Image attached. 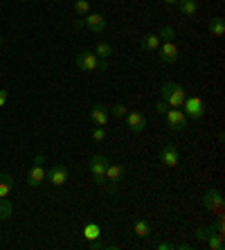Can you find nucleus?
<instances>
[{"mask_svg":"<svg viewBox=\"0 0 225 250\" xmlns=\"http://www.w3.org/2000/svg\"><path fill=\"white\" fill-rule=\"evenodd\" d=\"M108 117H110V111L106 104H95L93 108H90V120H93L95 126H106Z\"/></svg>","mask_w":225,"mask_h":250,"instance_id":"nucleus-10","label":"nucleus"},{"mask_svg":"<svg viewBox=\"0 0 225 250\" xmlns=\"http://www.w3.org/2000/svg\"><path fill=\"white\" fill-rule=\"evenodd\" d=\"M14 216V208H12V201H9V196L0 198V221H9Z\"/></svg>","mask_w":225,"mask_h":250,"instance_id":"nucleus-19","label":"nucleus"},{"mask_svg":"<svg viewBox=\"0 0 225 250\" xmlns=\"http://www.w3.org/2000/svg\"><path fill=\"white\" fill-rule=\"evenodd\" d=\"M104 140H106V128H104V126H95V128H93V142L102 145Z\"/></svg>","mask_w":225,"mask_h":250,"instance_id":"nucleus-27","label":"nucleus"},{"mask_svg":"<svg viewBox=\"0 0 225 250\" xmlns=\"http://www.w3.org/2000/svg\"><path fill=\"white\" fill-rule=\"evenodd\" d=\"M95 54H97V57H102V59H108L110 54H113V47H110L108 43L99 41L97 45H95Z\"/></svg>","mask_w":225,"mask_h":250,"instance_id":"nucleus-23","label":"nucleus"},{"mask_svg":"<svg viewBox=\"0 0 225 250\" xmlns=\"http://www.w3.org/2000/svg\"><path fill=\"white\" fill-rule=\"evenodd\" d=\"M205 239H207V246L212 250H223V246H225L223 244V234L214 232L212 228H209V232H207V237H205Z\"/></svg>","mask_w":225,"mask_h":250,"instance_id":"nucleus-21","label":"nucleus"},{"mask_svg":"<svg viewBox=\"0 0 225 250\" xmlns=\"http://www.w3.org/2000/svg\"><path fill=\"white\" fill-rule=\"evenodd\" d=\"M75 12L79 14V16L90 14V2H88V0H75Z\"/></svg>","mask_w":225,"mask_h":250,"instance_id":"nucleus-25","label":"nucleus"},{"mask_svg":"<svg viewBox=\"0 0 225 250\" xmlns=\"http://www.w3.org/2000/svg\"><path fill=\"white\" fill-rule=\"evenodd\" d=\"M14 189V178L9 174H0V198L9 196Z\"/></svg>","mask_w":225,"mask_h":250,"instance_id":"nucleus-18","label":"nucleus"},{"mask_svg":"<svg viewBox=\"0 0 225 250\" xmlns=\"http://www.w3.org/2000/svg\"><path fill=\"white\" fill-rule=\"evenodd\" d=\"M203 205L205 209H212L216 214H221V209H223V194L219 189H209L205 196H203Z\"/></svg>","mask_w":225,"mask_h":250,"instance_id":"nucleus-6","label":"nucleus"},{"mask_svg":"<svg viewBox=\"0 0 225 250\" xmlns=\"http://www.w3.org/2000/svg\"><path fill=\"white\" fill-rule=\"evenodd\" d=\"M43 163H45V156H36L34 158V165H43Z\"/></svg>","mask_w":225,"mask_h":250,"instance_id":"nucleus-31","label":"nucleus"},{"mask_svg":"<svg viewBox=\"0 0 225 250\" xmlns=\"http://www.w3.org/2000/svg\"><path fill=\"white\" fill-rule=\"evenodd\" d=\"M169 111V106L167 104H164V102H162V99H160V102H158V104H156V113H158V115H164V113H167Z\"/></svg>","mask_w":225,"mask_h":250,"instance_id":"nucleus-28","label":"nucleus"},{"mask_svg":"<svg viewBox=\"0 0 225 250\" xmlns=\"http://www.w3.org/2000/svg\"><path fill=\"white\" fill-rule=\"evenodd\" d=\"M124 165H108L106 167V183H108V192H115V185L122 181V176H124Z\"/></svg>","mask_w":225,"mask_h":250,"instance_id":"nucleus-9","label":"nucleus"},{"mask_svg":"<svg viewBox=\"0 0 225 250\" xmlns=\"http://www.w3.org/2000/svg\"><path fill=\"white\" fill-rule=\"evenodd\" d=\"M126 126L131 133H142L146 128V117L140 111H128L126 113Z\"/></svg>","mask_w":225,"mask_h":250,"instance_id":"nucleus-5","label":"nucleus"},{"mask_svg":"<svg viewBox=\"0 0 225 250\" xmlns=\"http://www.w3.org/2000/svg\"><path fill=\"white\" fill-rule=\"evenodd\" d=\"M108 111H110V115H115V117H120V120H122V117H126L128 108L124 104H115V106H110Z\"/></svg>","mask_w":225,"mask_h":250,"instance_id":"nucleus-26","label":"nucleus"},{"mask_svg":"<svg viewBox=\"0 0 225 250\" xmlns=\"http://www.w3.org/2000/svg\"><path fill=\"white\" fill-rule=\"evenodd\" d=\"M140 47L142 50H146V52H156L158 47H160V39H158V34H144L142 36V41H140Z\"/></svg>","mask_w":225,"mask_h":250,"instance_id":"nucleus-15","label":"nucleus"},{"mask_svg":"<svg viewBox=\"0 0 225 250\" xmlns=\"http://www.w3.org/2000/svg\"><path fill=\"white\" fill-rule=\"evenodd\" d=\"M160 95H162V102L169 106V108H180L183 102H185V88L180 83H164L160 88Z\"/></svg>","mask_w":225,"mask_h":250,"instance_id":"nucleus-1","label":"nucleus"},{"mask_svg":"<svg viewBox=\"0 0 225 250\" xmlns=\"http://www.w3.org/2000/svg\"><path fill=\"white\" fill-rule=\"evenodd\" d=\"M180 108H185V115L191 117V120H201L203 115H205V104H203V99L201 97H185V102H183V106Z\"/></svg>","mask_w":225,"mask_h":250,"instance_id":"nucleus-2","label":"nucleus"},{"mask_svg":"<svg viewBox=\"0 0 225 250\" xmlns=\"http://www.w3.org/2000/svg\"><path fill=\"white\" fill-rule=\"evenodd\" d=\"M133 230H135V234H138L140 239L151 237V226H149V221H144V219H138V221L133 223Z\"/></svg>","mask_w":225,"mask_h":250,"instance_id":"nucleus-20","label":"nucleus"},{"mask_svg":"<svg viewBox=\"0 0 225 250\" xmlns=\"http://www.w3.org/2000/svg\"><path fill=\"white\" fill-rule=\"evenodd\" d=\"M45 178H50V183L57 187L65 185L68 183V169L63 167V165H54V167H50V171H47Z\"/></svg>","mask_w":225,"mask_h":250,"instance_id":"nucleus-11","label":"nucleus"},{"mask_svg":"<svg viewBox=\"0 0 225 250\" xmlns=\"http://www.w3.org/2000/svg\"><path fill=\"white\" fill-rule=\"evenodd\" d=\"M108 158L106 156H93L90 163H88V171L93 176H104L106 174V167H108Z\"/></svg>","mask_w":225,"mask_h":250,"instance_id":"nucleus-14","label":"nucleus"},{"mask_svg":"<svg viewBox=\"0 0 225 250\" xmlns=\"http://www.w3.org/2000/svg\"><path fill=\"white\" fill-rule=\"evenodd\" d=\"M164 117H167V124L171 131H185L187 128V115L180 108H169Z\"/></svg>","mask_w":225,"mask_h":250,"instance_id":"nucleus-3","label":"nucleus"},{"mask_svg":"<svg viewBox=\"0 0 225 250\" xmlns=\"http://www.w3.org/2000/svg\"><path fill=\"white\" fill-rule=\"evenodd\" d=\"M176 244H158V250H173Z\"/></svg>","mask_w":225,"mask_h":250,"instance_id":"nucleus-30","label":"nucleus"},{"mask_svg":"<svg viewBox=\"0 0 225 250\" xmlns=\"http://www.w3.org/2000/svg\"><path fill=\"white\" fill-rule=\"evenodd\" d=\"M45 176H47V171L43 169V165H32L29 171H27V185L29 187H39L41 183L45 181Z\"/></svg>","mask_w":225,"mask_h":250,"instance_id":"nucleus-13","label":"nucleus"},{"mask_svg":"<svg viewBox=\"0 0 225 250\" xmlns=\"http://www.w3.org/2000/svg\"><path fill=\"white\" fill-rule=\"evenodd\" d=\"M0 45H2V39H0Z\"/></svg>","mask_w":225,"mask_h":250,"instance_id":"nucleus-33","label":"nucleus"},{"mask_svg":"<svg viewBox=\"0 0 225 250\" xmlns=\"http://www.w3.org/2000/svg\"><path fill=\"white\" fill-rule=\"evenodd\" d=\"M7 99H9V90H5V88H0V108L7 104Z\"/></svg>","mask_w":225,"mask_h":250,"instance_id":"nucleus-29","label":"nucleus"},{"mask_svg":"<svg viewBox=\"0 0 225 250\" xmlns=\"http://www.w3.org/2000/svg\"><path fill=\"white\" fill-rule=\"evenodd\" d=\"M75 63L79 70H83V72H90V70H97V63H99V57L95 52H88V50H83V52H79L75 57Z\"/></svg>","mask_w":225,"mask_h":250,"instance_id":"nucleus-4","label":"nucleus"},{"mask_svg":"<svg viewBox=\"0 0 225 250\" xmlns=\"http://www.w3.org/2000/svg\"><path fill=\"white\" fill-rule=\"evenodd\" d=\"M164 2H167V5H176V2H178V0H164Z\"/></svg>","mask_w":225,"mask_h":250,"instance_id":"nucleus-32","label":"nucleus"},{"mask_svg":"<svg viewBox=\"0 0 225 250\" xmlns=\"http://www.w3.org/2000/svg\"><path fill=\"white\" fill-rule=\"evenodd\" d=\"M173 36H176V29H173V27H162L160 32H158V39H160V43L173 41Z\"/></svg>","mask_w":225,"mask_h":250,"instance_id":"nucleus-24","label":"nucleus"},{"mask_svg":"<svg viewBox=\"0 0 225 250\" xmlns=\"http://www.w3.org/2000/svg\"><path fill=\"white\" fill-rule=\"evenodd\" d=\"M176 5H178V9H180V14H183V16H194V14L198 12V2H196V0H178Z\"/></svg>","mask_w":225,"mask_h":250,"instance_id":"nucleus-16","label":"nucleus"},{"mask_svg":"<svg viewBox=\"0 0 225 250\" xmlns=\"http://www.w3.org/2000/svg\"><path fill=\"white\" fill-rule=\"evenodd\" d=\"M207 29H209V34L212 36H223L225 34V21L223 18H212L209 25H207Z\"/></svg>","mask_w":225,"mask_h":250,"instance_id":"nucleus-22","label":"nucleus"},{"mask_svg":"<svg viewBox=\"0 0 225 250\" xmlns=\"http://www.w3.org/2000/svg\"><path fill=\"white\" fill-rule=\"evenodd\" d=\"M83 237H86V241H97V239L102 237V228H99L97 223L88 221L86 226H83Z\"/></svg>","mask_w":225,"mask_h":250,"instance_id":"nucleus-17","label":"nucleus"},{"mask_svg":"<svg viewBox=\"0 0 225 250\" xmlns=\"http://www.w3.org/2000/svg\"><path fill=\"white\" fill-rule=\"evenodd\" d=\"M158 57H160V61H164V63H176L180 57L178 47H176V43L169 41V43H160V47H158Z\"/></svg>","mask_w":225,"mask_h":250,"instance_id":"nucleus-7","label":"nucleus"},{"mask_svg":"<svg viewBox=\"0 0 225 250\" xmlns=\"http://www.w3.org/2000/svg\"><path fill=\"white\" fill-rule=\"evenodd\" d=\"M83 25H86L90 32H95V34H102V32L106 29V18L102 16V14H86Z\"/></svg>","mask_w":225,"mask_h":250,"instance_id":"nucleus-12","label":"nucleus"},{"mask_svg":"<svg viewBox=\"0 0 225 250\" xmlns=\"http://www.w3.org/2000/svg\"><path fill=\"white\" fill-rule=\"evenodd\" d=\"M160 163L167 165V167H176V165L180 163V153L171 142H167V145L160 149Z\"/></svg>","mask_w":225,"mask_h":250,"instance_id":"nucleus-8","label":"nucleus"}]
</instances>
